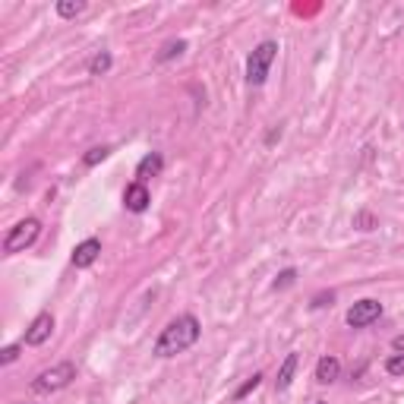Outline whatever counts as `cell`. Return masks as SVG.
Returning <instances> with one entry per match:
<instances>
[{
    "mask_svg": "<svg viewBox=\"0 0 404 404\" xmlns=\"http://www.w3.org/2000/svg\"><path fill=\"white\" fill-rule=\"evenodd\" d=\"M202 335V325L193 313H180L177 319L161 329L158 342H155V357H177V354L190 351Z\"/></svg>",
    "mask_w": 404,
    "mask_h": 404,
    "instance_id": "obj_1",
    "label": "cell"
},
{
    "mask_svg": "<svg viewBox=\"0 0 404 404\" xmlns=\"http://www.w3.org/2000/svg\"><path fill=\"white\" fill-rule=\"evenodd\" d=\"M73 379H76V364L73 360H63V364H54V366H48V370H41L38 376H35L32 392H38V395L60 392V388H67Z\"/></svg>",
    "mask_w": 404,
    "mask_h": 404,
    "instance_id": "obj_2",
    "label": "cell"
},
{
    "mask_svg": "<svg viewBox=\"0 0 404 404\" xmlns=\"http://www.w3.org/2000/svg\"><path fill=\"white\" fill-rule=\"evenodd\" d=\"M275 54H278V45H275V41H259V45L253 48V54L246 58V82H250V86H262V82L268 80Z\"/></svg>",
    "mask_w": 404,
    "mask_h": 404,
    "instance_id": "obj_3",
    "label": "cell"
},
{
    "mask_svg": "<svg viewBox=\"0 0 404 404\" xmlns=\"http://www.w3.org/2000/svg\"><path fill=\"white\" fill-rule=\"evenodd\" d=\"M38 234H41V222H38V218H23V222H16L10 231H6L4 253H6V256H13V253L29 250L35 240H38Z\"/></svg>",
    "mask_w": 404,
    "mask_h": 404,
    "instance_id": "obj_4",
    "label": "cell"
},
{
    "mask_svg": "<svg viewBox=\"0 0 404 404\" xmlns=\"http://www.w3.org/2000/svg\"><path fill=\"white\" fill-rule=\"evenodd\" d=\"M379 316H382V303L366 297V300H357V303H354V307L347 310L344 319H347V325H351V329H366V325H373Z\"/></svg>",
    "mask_w": 404,
    "mask_h": 404,
    "instance_id": "obj_5",
    "label": "cell"
},
{
    "mask_svg": "<svg viewBox=\"0 0 404 404\" xmlns=\"http://www.w3.org/2000/svg\"><path fill=\"white\" fill-rule=\"evenodd\" d=\"M51 332H54V316L45 310V313L35 316L32 325L26 329V344H29V347H41L48 338H51Z\"/></svg>",
    "mask_w": 404,
    "mask_h": 404,
    "instance_id": "obj_6",
    "label": "cell"
},
{
    "mask_svg": "<svg viewBox=\"0 0 404 404\" xmlns=\"http://www.w3.org/2000/svg\"><path fill=\"white\" fill-rule=\"evenodd\" d=\"M148 202H152V196H148V190H146V183H130V187L124 190V205H126V212H146L148 209Z\"/></svg>",
    "mask_w": 404,
    "mask_h": 404,
    "instance_id": "obj_7",
    "label": "cell"
},
{
    "mask_svg": "<svg viewBox=\"0 0 404 404\" xmlns=\"http://www.w3.org/2000/svg\"><path fill=\"white\" fill-rule=\"evenodd\" d=\"M98 253H102V240H95V237L82 240V244H76V250H73V266L76 268H89L92 262L98 259Z\"/></svg>",
    "mask_w": 404,
    "mask_h": 404,
    "instance_id": "obj_8",
    "label": "cell"
},
{
    "mask_svg": "<svg viewBox=\"0 0 404 404\" xmlns=\"http://www.w3.org/2000/svg\"><path fill=\"white\" fill-rule=\"evenodd\" d=\"M161 168H165V158H161V152L143 155V158H139V165H136V180H139V183L152 180V177L161 174Z\"/></svg>",
    "mask_w": 404,
    "mask_h": 404,
    "instance_id": "obj_9",
    "label": "cell"
},
{
    "mask_svg": "<svg viewBox=\"0 0 404 404\" xmlns=\"http://www.w3.org/2000/svg\"><path fill=\"white\" fill-rule=\"evenodd\" d=\"M338 376H342V360L332 357V354L319 357V364H316V382H322V386H332Z\"/></svg>",
    "mask_w": 404,
    "mask_h": 404,
    "instance_id": "obj_10",
    "label": "cell"
},
{
    "mask_svg": "<svg viewBox=\"0 0 404 404\" xmlns=\"http://www.w3.org/2000/svg\"><path fill=\"white\" fill-rule=\"evenodd\" d=\"M297 366H300V354L290 351L288 357H285V364L278 366V379H275V388H278V392H288V388H290V382H294Z\"/></svg>",
    "mask_w": 404,
    "mask_h": 404,
    "instance_id": "obj_11",
    "label": "cell"
},
{
    "mask_svg": "<svg viewBox=\"0 0 404 404\" xmlns=\"http://www.w3.org/2000/svg\"><path fill=\"white\" fill-rule=\"evenodd\" d=\"M86 0H58V16L60 19H76L86 13Z\"/></svg>",
    "mask_w": 404,
    "mask_h": 404,
    "instance_id": "obj_12",
    "label": "cell"
},
{
    "mask_svg": "<svg viewBox=\"0 0 404 404\" xmlns=\"http://www.w3.org/2000/svg\"><path fill=\"white\" fill-rule=\"evenodd\" d=\"M111 63H114V58H111V51H98L95 58L89 60V76H104L111 70Z\"/></svg>",
    "mask_w": 404,
    "mask_h": 404,
    "instance_id": "obj_13",
    "label": "cell"
},
{
    "mask_svg": "<svg viewBox=\"0 0 404 404\" xmlns=\"http://www.w3.org/2000/svg\"><path fill=\"white\" fill-rule=\"evenodd\" d=\"M187 51V41L183 38H177V41H168L165 48L158 51V63H165V60H171V58H180V54Z\"/></svg>",
    "mask_w": 404,
    "mask_h": 404,
    "instance_id": "obj_14",
    "label": "cell"
},
{
    "mask_svg": "<svg viewBox=\"0 0 404 404\" xmlns=\"http://www.w3.org/2000/svg\"><path fill=\"white\" fill-rule=\"evenodd\" d=\"M111 155V146H95V148H89L86 155H82V165L86 168H95L98 161H104Z\"/></svg>",
    "mask_w": 404,
    "mask_h": 404,
    "instance_id": "obj_15",
    "label": "cell"
},
{
    "mask_svg": "<svg viewBox=\"0 0 404 404\" xmlns=\"http://www.w3.org/2000/svg\"><path fill=\"white\" fill-rule=\"evenodd\" d=\"M259 386H262V373H253V376H250V379H246V382H244V386H240V388H237V392H234V401H244V398H246V395H250V392H256V388H259Z\"/></svg>",
    "mask_w": 404,
    "mask_h": 404,
    "instance_id": "obj_16",
    "label": "cell"
},
{
    "mask_svg": "<svg viewBox=\"0 0 404 404\" xmlns=\"http://www.w3.org/2000/svg\"><path fill=\"white\" fill-rule=\"evenodd\" d=\"M297 281V268H285V272H278V278H275V290H285V288H290Z\"/></svg>",
    "mask_w": 404,
    "mask_h": 404,
    "instance_id": "obj_17",
    "label": "cell"
},
{
    "mask_svg": "<svg viewBox=\"0 0 404 404\" xmlns=\"http://www.w3.org/2000/svg\"><path fill=\"white\" fill-rule=\"evenodd\" d=\"M386 373L388 376H404V354H392L386 360Z\"/></svg>",
    "mask_w": 404,
    "mask_h": 404,
    "instance_id": "obj_18",
    "label": "cell"
},
{
    "mask_svg": "<svg viewBox=\"0 0 404 404\" xmlns=\"http://www.w3.org/2000/svg\"><path fill=\"white\" fill-rule=\"evenodd\" d=\"M354 228H357V231H373L376 218L370 215V212H357V215H354Z\"/></svg>",
    "mask_w": 404,
    "mask_h": 404,
    "instance_id": "obj_19",
    "label": "cell"
},
{
    "mask_svg": "<svg viewBox=\"0 0 404 404\" xmlns=\"http://www.w3.org/2000/svg\"><path fill=\"white\" fill-rule=\"evenodd\" d=\"M19 351H23V344H6L4 347V351H0V364H13V360H16L19 357Z\"/></svg>",
    "mask_w": 404,
    "mask_h": 404,
    "instance_id": "obj_20",
    "label": "cell"
},
{
    "mask_svg": "<svg viewBox=\"0 0 404 404\" xmlns=\"http://www.w3.org/2000/svg\"><path fill=\"white\" fill-rule=\"evenodd\" d=\"M332 300H335V294H332V290H329V294H316L313 297V307L319 310V307H332Z\"/></svg>",
    "mask_w": 404,
    "mask_h": 404,
    "instance_id": "obj_21",
    "label": "cell"
},
{
    "mask_svg": "<svg viewBox=\"0 0 404 404\" xmlns=\"http://www.w3.org/2000/svg\"><path fill=\"white\" fill-rule=\"evenodd\" d=\"M395 347H398V351H404V338H401V335L395 338Z\"/></svg>",
    "mask_w": 404,
    "mask_h": 404,
    "instance_id": "obj_22",
    "label": "cell"
},
{
    "mask_svg": "<svg viewBox=\"0 0 404 404\" xmlns=\"http://www.w3.org/2000/svg\"><path fill=\"white\" fill-rule=\"evenodd\" d=\"M316 404H329V401H316Z\"/></svg>",
    "mask_w": 404,
    "mask_h": 404,
    "instance_id": "obj_23",
    "label": "cell"
}]
</instances>
